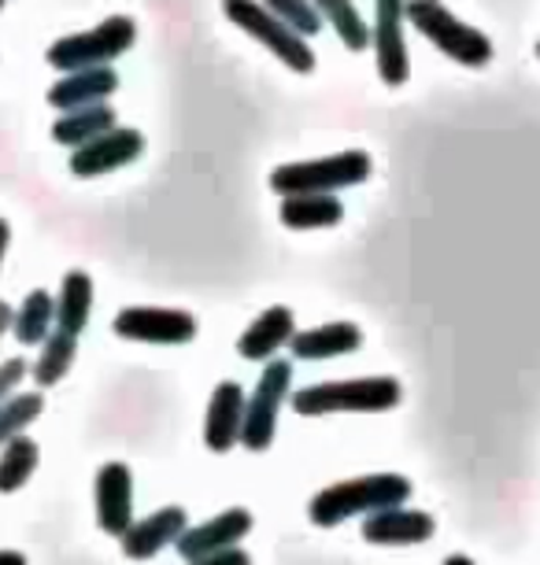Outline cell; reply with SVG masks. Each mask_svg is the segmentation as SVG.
I'll return each instance as SVG.
<instances>
[{
    "label": "cell",
    "instance_id": "cell-1",
    "mask_svg": "<svg viewBox=\"0 0 540 565\" xmlns=\"http://www.w3.org/2000/svg\"><path fill=\"white\" fill-rule=\"evenodd\" d=\"M407 499H411L407 477L367 473V477H352V481L322 488V492L311 499L307 514H311V521L319 529H333L348 518H367V514H378V510H389V507H404Z\"/></svg>",
    "mask_w": 540,
    "mask_h": 565
},
{
    "label": "cell",
    "instance_id": "cell-2",
    "mask_svg": "<svg viewBox=\"0 0 540 565\" xmlns=\"http://www.w3.org/2000/svg\"><path fill=\"white\" fill-rule=\"evenodd\" d=\"M404 388L396 377H356V381H322L289 396L300 418H322V414H385L400 407Z\"/></svg>",
    "mask_w": 540,
    "mask_h": 565
},
{
    "label": "cell",
    "instance_id": "cell-3",
    "mask_svg": "<svg viewBox=\"0 0 540 565\" xmlns=\"http://www.w3.org/2000/svg\"><path fill=\"white\" fill-rule=\"evenodd\" d=\"M404 15L433 49H441L444 56L455 60L459 67L478 71L493 60V41L485 38L478 26L463 23L459 15L448 12L441 0H407Z\"/></svg>",
    "mask_w": 540,
    "mask_h": 565
},
{
    "label": "cell",
    "instance_id": "cell-4",
    "mask_svg": "<svg viewBox=\"0 0 540 565\" xmlns=\"http://www.w3.org/2000/svg\"><path fill=\"white\" fill-rule=\"evenodd\" d=\"M134 41H137L134 19L130 15H112L93 30H82V34H67V38L52 41L45 60H49V67H56L60 74L86 71V67H112L115 60L134 49Z\"/></svg>",
    "mask_w": 540,
    "mask_h": 565
},
{
    "label": "cell",
    "instance_id": "cell-5",
    "mask_svg": "<svg viewBox=\"0 0 540 565\" xmlns=\"http://www.w3.org/2000/svg\"><path fill=\"white\" fill-rule=\"evenodd\" d=\"M367 152L348 148V152L322 156V159H300V163H285L271 170V189L278 196H300V193H337V189H352L370 178Z\"/></svg>",
    "mask_w": 540,
    "mask_h": 565
},
{
    "label": "cell",
    "instance_id": "cell-6",
    "mask_svg": "<svg viewBox=\"0 0 540 565\" xmlns=\"http://www.w3.org/2000/svg\"><path fill=\"white\" fill-rule=\"evenodd\" d=\"M222 12L237 30H245L248 38H256L271 56H278L285 67L296 74H311L315 71V52L307 49V38L293 34L282 19H274L263 0H222Z\"/></svg>",
    "mask_w": 540,
    "mask_h": 565
},
{
    "label": "cell",
    "instance_id": "cell-7",
    "mask_svg": "<svg viewBox=\"0 0 540 565\" xmlns=\"http://www.w3.org/2000/svg\"><path fill=\"white\" fill-rule=\"evenodd\" d=\"M293 388V362L274 355L271 362H263L260 385L245 399V422H241V444L248 451H267L278 436V414L289 403Z\"/></svg>",
    "mask_w": 540,
    "mask_h": 565
},
{
    "label": "cell",
    "instance_id": "cell-8",
    "mask_svg": "<svg viewBox=\"0 0 540 565\" xmlns=\"http://www.w3.org/2000/svg\"><path fill=\"white\" fill-rule=\"evenodd\" d=\"M115 337L137 340V344H189L197 337V318L174 307H123L115 315Z\"/></svg>",
    "mask_w": 540,
    "mask_h": 565
},
{
    "label": "cell",
    "instance_id": "cell-9",
    "mask_svg": "<svg viewBox=\"0 0 540 565\" xmlns=\"http://www.w3.org/2000/svg\"><path fill=\"white\" fill-rule=\"evenodd\" d=\"M404 4L407 0H374V30H370V41H374L378 74L389 89H400L411 78V56L404 41V23H407Z\"/></svg>",
    "mask_w": 540,
    "mask_h": 565
},
{
    "label": "cell",
    "instance_id": "cell-10",
    "mask_svg": "<svg viewBox=\"0 0 540 565\" xmlns=\"http://www.w3.org/2000/svg\"><path fill=\"white\" fill-rule=\"evenodd\" d=\"M145 156V137L134 126H115V130L93 137L82 148H71V174L74 178H100L137 163Z\"/></svg>",
    "mask_w": 540,
    "mask_h": 565
},
{
    "label": "cell",
    "instance_id": "cell-11",
    "mask_svg": "<svg viewBox=\"0 0 540 565\" xmlns=\"http://www.w3.org/2000/svg\"><path fill=\"white\" fill-rule=\"evenodd\" d=\"M93 499H97V525L100 532L119 540L134 525V473L126 462H104L93 481Z\"/></svg>",
    "mask_w": 540,
    "mask_h": 565
},
{
    "label": "cell",
    "instance_id": "cell-12",
    "mask_svg": "<svg viewBox=\"0 0 540 565\" xmlns=\"http://www.w3.org/2000/svg\"><path fill=\"white\" fill-rule=\"evenodd\" d=\"M186 529H189V518H186L182 507H160V510H152V514L141 518V521L134 518V525L119 536L123 554H126V558H134V562H148V558H156L160 551L174 547L178 536H182Z\"/></svg>",
    "mask_w": 540,
    "mask_h": 565
},
{
    "label": "cell",
    "instance_id": "cell-13",
    "mask_svg": "<svg viewBox=\"0 0 540 565\" xmlns=\"http://www.w3.org/2000/svg\"><path fill=\"white\" fill-rule=\"evenodd\" d=\"M119 89V74L115 67H86V71H71L49 85L45 100L49 108L63 111H78V108H93V104H108Z\"/></svg>",
    "mask_w": 540,
    "mask_h": 565
},
{
    "label": "cell",
    "instance_id": "cell-14",
    "mask_svg": "<svg viewBox=\"0 0 540 565\" xmlns=\"http://www.w3.org/2000/svg\"><path fill=\"white\" fill-rule=\"evenodd\" d=\"M248 532H252V514L245 507H230V510H222L219 518L204 521V525L186 529L182 536H178L174 551L182 554L186 562H193V558H204V554L237 547Z\"/></svg>",
    "mask_w": 540,
    "mask_h": 565
},
{
    "label": "cell",
    "instance_id": "cell-15",
    "mask_svg": "<svg viewBox=\"0 0 540 565\" xmlns=\"http://www.w3.org/2000/svg\"><path fill=\"white\" fill-rule=\"evenodd\" d=\"M359 532H363L367 543H378V547H411V543H426L437 532V521L426 510L389 507L378 510V514H367Z\"/></svg>",
    "mask_w": 540,
    "mask_h": 565
},
{
    "label": "cell",
    "instance_id": "cell-16",
    "mask_svg": "<svg viewBox=\"0 0 540 565\" xmlns=\"http://www.w3.org/2000/svg\"><path fill=\"white\" fill-rule=\"evenodd\" d=\"M241 422H245V388L237 381H222L211 392L208 418H204V444L208 451L226 455L241 444Z\"/></svg>",
    "mask_w": 540,
    "mask_h": 565
},
{
    "label": "cell",
    "instance_id": "cell-17",
    "mask_svg": "<svg viewBox=\"0 0 540 565\" xmlns=\"http://www.w3.org/2000/svg\"><path fill=\"white\" fill-rule=\"evenodd\" d=\"M296 337V318L289 307H267L245 333L237 337V355L248 362H271Z\"/></svg>",
    "mask_w": 540,
    "mask_h": 565
},
{
    "label": "cell",
    "instance_id": "cell-18",
    "mask_svg": "<svg viewBox=\"0 0 540 565\" xmlns=\"http://www.w3.org/2000/svg\"><path fill=\"white\" fill-rule=\"evenodd\" d=\"M363 344V329L356 322H326L315 329H304L289 340L293 355L304 362H322V359H337V355H352Z\"/></svg>",
    "mask_w": 540,
    "mask_h": 565
},
{
    "label": "cell",
    "instance_id": "cell-19",
    "mask_svg": "<svg viewBox=\"0 0 540 565\" xmlns=\"http://www.w3.org/2000/svg\"><path fill=\"white\" fill-rule=\"evenodd\" d=\"M93 315V277L86 270H67L56 296V329L60 333L82 337Z\"/></svg>",
    "mask_w": 540,
    "mask_h": 565
},
{
    "label": "cell",
    "instance_id": "cell-20",
    "mask_svg": "<svg viewBox=\"0 0 540 565\" xmlns=\"http://www.w3.org/2000/svg\"><path fill=\"white\" fill-rule=\"evenodd\" d=\"M119 126V115L108 104H93V108H78V111H63L56 122H52V141L63 148H82L93 137L108 134Z\"/></svg>",
    "mask_w": 540,
    "mask_h": 565
},
{
    "label": "cell",
    "instance_id": "cell-21",
    "mask_svg": "<svg viewBox=\"0 0 540 565\" xmlns=\"http://www.w3.org/2000/svg\"><path fill=\"white\" fill-rule=\"evenodd\" d=\"M345 218V204L330 193H300L282 200V222L289 230H330Z\"/></svg>",
    "mask_w": 540,
    "mask_h": 565
},
{
    "label": "cell",
    "instance_id": "cell-22",
    "mask_svg": "<svg viewBox=\"0 0 540 565\" xmlns=\"http://www.w3.org/2000/svg\"><path fill=\"white\" fill-rule=\"evenodd\" d=\"M56 329V300L45 289H34L23 296V303L15 307L12 318V337L19 344H45V337Z\"/></svg>",
    "mask_w": 540,
    "mask_h": 565
},
{
    "label": "cell",
    "instance_id": "cell-23",
    "mask_svg": "<svg viewBox=\"0 0 540 565\" xmlns=\"http://www.w3.org/2000/svg\"><path fill=\"white\" fill-rule=\"evenodd\" d=\"M74 355H78V337L52 329V333L45 337V344H41L38 362L30 366V377H34L38 392H41V388L60 385V381L67 377L71 366H74Z\"/></svg>",
    "mask_w": 540,
    "mask_h": 565
},
{
    "label": "cell",
    "instance_id": "cell-24",
    "mask_svg": "<svg viewBox=\"0 0 540 565\" xmlns=\"http://www.w3.org/2000/svg\"><path fill=\"white\" fill-rule=\"evenodd\" d=\"M38 462H41L38 440H30L27 433L12 436V440L0 447V495L19 492V488H23L30 477H34Z\"/></svg>",
    "mask_w": 540,
    "mask_h": 565
},
{
    "label": "cell",
    "instance_id": "cell-25",
    "mask_svg": "<svg viewBox=\"0 0 540 565\" xmlns=\"http://www.w3.org/2000/svg\"><path fill=\"white\" fill-rule=\"evenodd\" d=\"M315 12L322 15V23H330L337 30V38L345 41L348 52H363L370 41L367 19L359 15L356 0H311Z\"/></svg>",
    "mask_w": 540,
    "mask_h": 565
},
{
    "label": "cell",
    "instance_id": "cell-26",
    "mask_svg": "<svg viewBox=\"0 0 540 565\" xmlns=\"http://www.w3.org/2000/svg\"><path fill=\"white\" fill-rule=\"evenodd\" d=\"M41 411H45V396L41 392H15V396L0 403V447L12 440V436L27 433L41 418Z\"/></svg>",
    "mask_w": 540,
    "mask_h": 565
},
{
    "label": "cell",
    "instance_id": "cell-27",
    "mask_svg": "<svg viewBox=\"0 0 540 565\" xmlns=\"http://www.w3.org/2000/svg\"><path fill=\"white\" fill-rule=\"evenodd\" d=\"M263 8H267L274 19H282V23L300 38H315L326 26L311 0H263Z\"/></svg>",
    "mask_w": 540,
    "mask_h": 565
},
{
    "label": "cell",
    "instance_id": "cell-28",
    "mask_svg": "<svg viewBox=\"0 0 540 565\" xmlns=\"http://www.w3.org/2000/svg\"><path fill=\"white\" fill-rule=\"evenodd\" d=\"M23 381H27V359L12 355V359L0 362V403H4L8 396H15Z\"/></svg>",
    "mask_w": 540,
    "mask_h": 565
},
{
    "label": "cell",
    "instance_id": "cell-29",
    "mask_svg": "<svg viewBox=\"0 0 540 565\" xmlns=\"http://www.w3.org/2000/svg\"><path fill=\"white\" fill-rule=\"evenodd\" d=\"M186 565H252L248 551H237V547H226V551H215V554H204V558H193Z\"/></svg>",
    "mask_w": 540,
    "mask_h": 565
},
{
    "label": "cell",
    "instance_id": "cell-30",
    "mask_svg": "<svg viewBox=\"0 0 540 565\" xmlns=\"http://www.w3.org/2000/svg\"><path fill=\"white\" fill-rule=\"evenodd\" d=\"M12 318H15V307L8 300H0V340L12 333Z\"/></svg>",
    "mask_w": 540,
    "mask_h": 565
},
{
    "label": "cell",
    "instance_id": "cell-31",
    "mask_svg": "<svg viewBox=\"0 0 540 565\" xmlns=\"http://www.w3.org/2000/svg\"><path fill=\"white\" fill-rule=\"evenodd\" d=\"M8 244H12V226H8V218H0V270H4Z\"/></svg>",
    "mask_w": 540,
    "mask_h": 565
},
{
    "label": "cell",
    "instance_id": "cell-32",
    "mask_svg": "<svg viewBox=\"0 0 540 565\" xmlns=\"http://www.w3.org/2000/svg\"><path fill=\"white\" fill-rule=\"evenodd\" d=\"M0 565H27V554L4 547V551H0Z\"/></svg>",
    "mask_w": 540,
    "mask_h": 565
},
{
    "label": "cell",
    "instance_id": "cell-33",
    "mask_svg": "<svg viewBox=\"0 0 540 565\" xmlns=\"http://www.w3.org/2000/svg\"><path fill=\"white\" fill-rule=\"evenodd\" d=\"M444 565H478V562L467 558V554H452V558H444Z\"/></svg>",
    "mask_w": 540,
    "mask_h": 565
},
{
    "label": "cell",
    "instance_id": "cell-34",
    "mask_svg": "<svg viewBox=\"0 0 540 565\" xmlns=\"http://www.w3.org/2000/svg\"><path fill=\"white\" fill-rule=\"evenodd\" d=\"M537 60H540V41H537Z\"/></svg>",
    "mask_w": 540,
    "mask_h": 565
},
{
    "label": "cell",
    "instance_id": "cell-35",
    "mask_svg": "<svg viewBox=\"0 0 540 565\" xmlns=\"http://www.w3.org/2000/svg\"><path fill=\"white\" fill-rule=\"evenodd\" d=\"M4 4H8V0H0V8H4Z\"/></svg>",
    "mask_w": 540,
    "mask_h": 565
}]
</instances>
